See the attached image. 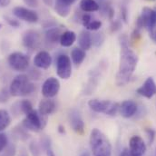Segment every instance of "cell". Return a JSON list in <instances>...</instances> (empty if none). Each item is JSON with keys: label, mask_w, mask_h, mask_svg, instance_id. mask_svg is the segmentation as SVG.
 I'll return each mask as SVG.
<instances>
[{"label": "cell", "mask_w": 156, "mask_h": 156, "mask_svg": "<svg viewBox=\"0 0 156 156\" xmlns=\"http://www.w3.org/2000/svg\"><path fill=\"white\" fill-rule=\"evenodd\" d=\"M119 41L121 44V56L116 74V84L118 86H124L132 77L139 58L138 55L129 48V38L126 36H121Z\"/></svg>", "instance_id": "1"}, {"label": "cell", "mask_w": 156, "mask_h": 156, "mask_svg": "<svg viewBox=\"0 0 156 156\" xmlns=\"http://www.w3.org/2000/svg\"><path fill=\"white\" fill-rule=\"evenodd\" d=\"M90 146L94 156H111L112 144L99 129L94 128L90 134Z\"/></svg>", "instance_id": "2"}, {"label": "cell", "mask_w": 156, "mask_h": 156, "mask_svg": "<svg viewBox=\"0 0 156 156\" xmlns=\"http://www.w3.org/2000/svg\"><path fill=\"white\" fill-rule=\"evenodd\" d=\"M35 84L30 81L27 75H18L13 79L9 87V93L12 96H27L34 93Z\"/></svg>", "instance_id": "3"}, {"label": "cell", "mask_w": 156, "mask_h": 156, "mask_svg": "<svg viewBox=\"0 0 156 156\" xmlns=\"http://www.w3.org/2000/svg\"><path fill=\"white\" fill-rule=\"evenodd\" d=\"M89 107L95 113L105 114L109 116H115L119 111L120 105L116 102L110 100H99L92 99L88 102Z\"/></svg>", "instance_id": "4"}, {"label": "cell", "mask_w": 156, "mask_h": 156, "mask_svg": "<svg viewBox=\"0 0 156 156\" xmlns=\"http://www.w3.org/2000/svg\"><path fill=\"white\" fill-rule=\"evenodd\" d=\"M46 122L47 116L40 115L37 110H32L29 114L26 115V118L23 120L22 126L27 131L37 133L45 127Z\"/></svg>", "instance_id": "5"}, {"label": "cell", "mask_w": 156, "mask_h": 156, "mask_svg": "<svg viewBox=\"0 0 156 156\" xmlns=\"http://www.w3.org/2000/svg\"><path fill=\"white\" fill-rule=\"evenodd\" d=\"M146 28L150 32L154 31L156 27V9L144 7L141 16L136 20V28Z\"/></svg>", "instance_id": "6"}, {"label": "cell", "mask_w": 156, "mask_h": 156, "mask_svg": "<svg viewBox=\"0 0 156 156\" xmlns=\"http://www.w3.org/2000/svg\"><path fill=\"white\" fill-rule=\"evenodd\" d=\"M7 61L10 67L17 72H24L29 66V57L21 52L12 53Z\"/></svg>", "instance_id": "7"}, {"label": "cell", "mask_w": 156, "mask_h": 156, "mask_svg": "<svg viewBox=\"0 0 156 156\" xmlns=\"http://www.w3.org/2000/svg\"><path fill=\"white\" fill-rule=\"evenodd\" d=\"M56 74L62 79H69L72 75L71 59L66 55H61L56 60Z\"/></svg>", "instance_id": "8"}, {"label": "cell", "mask_w": 156, "mask_h": 156, "mask_svg": "<svg viewBox=\"0 0 156 156\" xmlns=\"http://www.w3.org/2000/svg\"><path fill=\"white\" fill-rule=\"evenodd\" d=\"M60 90V82L55 77L47 78L42 86V94L44 98L55 97Z\"/></svg>", "instance_id": "9"}, {"label": "cell", "mask_w": 156, "mask_h": 156, "mask_svg": "<svg viewBox=\"0 0 156 156\" xmlns=\"http://www.w3.org/2000/svg\"><path fill=\"white\" fill-rule=\"evenodd\" d=\"M13 14L17 18L28 23H37L38 21V15L35 11L23 6H16L13 9Z\"/></svg>", "instance_id": "10"}, {"label": "cell", "mask_w": 156, "mask_h": 156, "mask_svg": "<svg viewBox=\"0 0 156 156\" xmlns=\"http://www.w3.org/2000/svg\"><path fill=\"white\" fill-rule=\"evenodd\" d=\"M129 150L133 156H144L146 152V144L139 135H133L129 141Z\"/></svg>", "instance_id": "11"}, {"label": "cell", "mask_w": 156, "mask_h": 156, "mask_svg": "<svg viewBox=\"0 0 156 156\" xmlns=\"http://www.w3.org/2000/svg\"><path fill=\"white\" fill-rule=\"evenodd\" d=\"M22 42L25 47L35 50L40 44V36L35 30H27L22 37Z\"/></svg>", "instance_id": "12"}, {"label": "cell", "mask_w": 156, "mask_h": 156, "mask_svg": "<svg viewBox=\"0 0 156 156\" xmlns=\"http://www.w3.org/2000/svg\"><path fill=\"white\" fill-rule=\"evenodd\" d=\"M69 121L72 129L79 135H83L84 133V122L82 119L80 113L77 110L73 109L69 113Z\"/></svg>", "instance_id": "13"}, {"label": "cell", "mask_w": 156, "mask_h": 156, "mask_svg": "<svg viewBox=\"0 0 156 156\" xmlns=\"http://www.w3.org/2000/svg\"><path fill=\"white\" fill-rule=\"evenodd\" d=\"M136 93L147 99H151L156 94V83L153 77H148L145 82L136 90Z\"/></svg>", "instance_id": "14"}, {"label": "cell", "mask_w": 156, "mask_h": 156, "mask_svg": "<svg viewBox=\"0 0 156 156\" xmlns=\"http://www.w3.org/2000/svg\"><path fill=\"white\" fill-rule=\"evenodd\" d=\"M76 0H55V11L61 17H66L71 12V5Z\"/></svg>", "instance_id": "15"}, {"label": "cell", "mask_w": 156, "mask_h": 156, "mask_svg": "<svg viewBox=\"0 0 156 156\" xmlns=\"http://www.w3.org/2000/svg\"><path fill=\"white\" fill-rule=\"evenodd\" d=\"M52 64V57L46 51L38 52L34 58V65L40 69H48Z\"/></svg>", "instance_id": "16"}, {"label": "cell", "mask_w": 156, "mask_h": 156, "mask_svg": "<svg viewBox=\"0 0 156 156\" xmlns=\"http://www.w3.org/2000/svg\"><path fill=\"white\" fill-rule=\"evenodd\" d=\"M137 105L135 102L132 100L123 101L119 106V112L121 115L124 118H131L133 117L137 112Z\"/></svg>", "instance_id": "17"}, {"label": "cell", "mask_w": 156, "mask_h": 156, "mask_svg": "<svg viewBox=\"0 0 156 156\" xmlns=\"http://www.w3.org/2000/svg\"><path fill=\"white\" fill-rule=\"evenodd\" d=\"M56 110V105L54 100L51 98H44L40 101L38 105L39 114L44 116H48L54 114Z\"/></svg>", "instance_id": "18"}, {"label": "cell", "mask_w": 156, "mask_h": 156, "mask_svg": "<svg viewBox=\"0 0 156 156\" xmlns=\"http://www.w3.org/2000/svg\"><path fill=\"white\" fill-rule=\"evenodd\" d=\"M78 44L79 47L84 51H87L91 48L93 45L92 41V35L89 33V31H82L80 35L78 36Z\"/></svg>", "instance_id": "19"}, {"label": "cell", "mask_w": 156, "mask_h": 156, "mask_svg": "<svg viewBox=\"0 0 156 156\" xmlns=\"http://www.w3.org/2000/svg\"><path fill=\"white\" fill-rule=\"evenodd\" d=\"M62 34L63 33L61 32V29L58 27L49 28L45 32V41H46V43H48L50 44H55L58 42H60Z\"/></svg>", "instance_id": "20"}, {"label": "cell", "mask_w": 156, "mask_h": 156, "mask_svg": "<svg viewBox=\"0 0 156 156\" xmlns=\"http://www.w3.org/2000/svg\"><path fill=\"white\" fill-rule=\"evenodd\" d=\"M76 40V35L73 31H66L62 34L60 38V44L64 47H69Z\"/></svg>", "instance_id": "21"}, {"label": "cell", "mask_w": 156, "mask_h": 156, "mask_svg": "<svg viewBox=\"0 0 156 156\" xmlns=\"http://www.w3.org/2000/svg\"><path fill=\"white\" fill-rule=\"evenodd\" d=\"M80 8L83 12H95L100 9V5L95 0H81Z\"/></svg>", "instance_id": "22"}, {"label": "cell", "mask_w": 156, "mask_h": 156, "mask_svg": "<svg viewBox=\"0 0 156 156\" xmlns=\"http://www.w3.org/2000/svg\"><path fill=\"white\" fill-rule=\"evenodd\" d=\"M86 56V54H85V51L81 49L80 47H76L72 50L71 52V58H72V61L73 63L76 65V66H79L81 65L84 58Z\"/></svg>", "instance_id": "23"}, {"label": "cell", "mask_w": 156, "mask_h": 156, "mask_svg": "<svg viewBox=\"0 0 156 156\" xmlns=\"http://www.w3.org/2000/svg\"><path fill=\"white\" fill-rule=\"evenodd\" d=\"M11 123V116L7 111L0 109V133L5 130Z\"/></svg>", "instance_id": "24"}, {"label": "cell", "mask_w": 156, "mask_h": 156, "mask_svg": "<svg viewBox=\"0 0 156 156\" xmlns=\"http://www.w3.org/2000/svg\"><path fill=\"white\" fill-rule=\"evenodd\" d=\"M19 105H20V108H21L22 114H24L26 115L27 114H29L32 110H34L31 102L28 101V100H22V101L19 102Z\"/></svg>", "instance_id": "25"}, {"label": "cell", "mask_w": 156, "mask_h": 156, "mask_svg": "<svg viewBox=\"0 0 156 156\" xmlns=\"http://www.w3.org/2000/svg\"><path fill=\"white\" fill-rule=\"evenodd\" d=\"M16 153V148L15 144H7V146L4 149V151L0 154V156H15Z\"/></svg>", "instance_id": "26"}, {"label": "cell", "mask_w": 156, "mask_h": 156, "mask_svg": "<svg viewBox=\"0 0 156 156\" xmlns=\"http://www.w3.org/2000/svg\"><path fill=\"white\" fill-rule=\"evenodd\" d=\"M102 27V22L99 20H92L86 27L85 29H87L88 31H96L98 29H100Z\"/></svg>", "instance_id": "27"}, {"label": "cell", "mask_w": 156, "mask_h": 156, "mask_svg": "<svg viewBox=\"0 0 156 156\" xmlns=\"http://www.w3.org/2000/svg\"><path fill=\"white\" fill-rule=\"evenodd\" d=\"M29 151H30L32 156H40V154H41L38 144L36 142H34V141L31 142L30 144H29Z\"/></svg>", "instance_id": "28"}, {"label": "cell", "mask_w": 156, "mask_h": 156, "mask_svg": "<svg viewBox=\"0 0 156 156\" xmlns=\"http://www.w3.org/2000/svg\"><path fill=\"white\" fill-rule=\"evenodd\" d=\"M105 40V37L103 36V34H94L92 37V41H93V44H94L96 47H99L103 42Z\"/></svg>", "instance_id": "29"}, {"label": "cell", "mask_w": 156, "mask_h": 156, "mask_svg": "<svg viewBox=\"0 0 156 156\" xmlns=\"http://www.w3.org/2000/svg\"><path fill=\"white\" fill-rule=\"evenodd\" d=\"M4 19H5V21L11 27L17 28V27H20V23H19L18 20H16V19H14V18L9 17V16H4Z\"/></svg>", "instance_id": "30"}, {"label": "cell", "mask_w": 156, "mask_h": 156, "mask_svg": "<svg viewBox=\"0 0 156 156\" xmlns=\"http://www.w3.org/2000/svg\"><path fill=\"white\" fill-rule=\"evenodd\" d=\"M16 130H15V132H16V135L17 136H19V138L20 139H22V140H27V138H28V133L26 132V129L23 127H20V128H15Z\"/></svg>", "instance_id": "31"}, {"label": "cell", "mask_w": 156, "mask_h": 156, "mask_svg": "<svg viewBox=\"0 0 156 156\" xmlns=\"http://www.w3.org/2000/svg\"><path fill=\"white\" fill-rule=\"evenodd\" d=\"M7 144H8V141L6 135L3 133H0V154L4 151V149L7 146Z\"/></svg>", "instance_id": "32"}, {"label": "cell", "mask_w": 156, "mask_h": 156, "mask_svg": "<svg viewBox=\"0 0 156 156\" xmlns=\"http://www.w3.org/2000/svg\"><path fill=\"white\" fill-rule=\"evenodd\" d=\"M142 37V35H141V30L138 29V28H135L134 31L133 32L132 36H131V41L133 43H137L140 39Z\"/></svg>", "instance_id": "33"}, {"label": "cell", "mask_w": 156, "mask_h": 156, "mask_svg": "<svg viewBox=\"0 0 156 156\" xmlns=\"http://www.w3.org/2000/svg\"><path fill=\"white\" fill-rule=\"evenodd\" d=\"M41 146L45 151L48 147H51V141L48 137L44 136L41 138Z\"/></svg>", "instance_id": "34"}, {"label": "cell", "mask_w": 156, "mask_h": 156, "mask_svg": "<svg viewBox=\"0 0 156 156\" xmlns=\"http://www.w3.org/2000/svg\"><path fill=\"white\" fill-rule=\"evenodd\" d=\"M9 95L11 94L7 92L6 89H3L2 91H0V103H5L8 100Z\"/></svg>", "instance_id": "35"}, {"label": "cell", "mask_w": 156, "mask_h": 156, "mask_svg": "<svg viewBox=\"0 0 156 156\" xmlns=\"http://www.w3.org/2000/svg\"><path fill=\"white\" fill-rule=\"evenodd\" d=\"M122 27V24L120 21L115 20V21H113L112 24H111V27H110V29H111V32L112 33H115L117 31H119Z\"/></svg>", "instance_id": "36"}, {"label": "cell", "mask_w": 156, "mask_h": 156, "mask_svg": "<svg viewBox=\"0 0 156 156\" xmlns=\"http://www.w3.org/2000/svg\"><path fill=\"white\" fill-rule=\"evenodd\" d=\"M92 21V16H91V15H89V14H83V16H82V17H81V22H82V25L85 27L90 22Z\"/></svg>", "instance_id": "37"}, {"label": "cell", "mask_w": 156, "mask_h": 156, "mask_svg": "<svg viewBox=\"0 0 156 156\" xmlns=\"http://www.w3.org/2000/svg\"><path fill=\"white\" fill-rule=\"evenodd\" d=\"M147 135H148V139H149V144H152L154 140V137H155V131L154 129H151V128H148L145 130Z\"/></svg>", "instance_id": "38"}, {"label": "cell", "mask_w": 156, "mask_h": 156, "mask_svg": "<svg viewBox=\"0 0 156 156\" xmlns=\"http://www.w3.org/2000/svg\"><path fill=\"white\" fill-rule=\"evenodd\" d=\"M28 77L31 78V79H34V80H38L41 77V73H40V71H38L37 69H32L29 72Z\"/></svg>", "instance_id": "39"}, {"label": "cell", "mask_w": 156, "mask_h": 156, "mask_svg": "<svg viewBox=\"0 0 156 156\" xmlns=\"http://www.w3.org/2000/svg\"><path fill=\"white\" fill-rule=\"evenodd\" d=\"M23 1L29 7H37L39 5L38 0H23Z\"/></svg>", "instance_id": "40"}, {"label": "cell", "mask_w": 156, "mask_h": 156, "mask_svg": "<svg viewBox=\"0 0 156 156\" xmlns=\"http://www.w3.org/2000/svg\"><path fill=\"white\" fill-rule=\"evenodd\" d=\"M120 156H133L132 154V153L130 152V150H129V148H124L122 151V153L120 154Z\"/></svg>", "instance_id": "41"}, {"label": "cell", "mask_w": 156, "mask_h": 156, "mask_svg": "<svg viewBox=\"0 0 156 156\" xmlns=\"http://www.w3.org/2000/svg\"><path fill=\"white\" fill-rule=\"evenodd\" d=\"M122 17L124 22H127V9L125 7L122 8Z\"/></svg>", "instance_id": "42"}, {"label": "cell", "mask_w": 156, "mask_h": 156, "mask_svg": "<svg viewBox=\"0 0 156 156\" xmlns=\"http://www.w3.org/2000/svg\"><path fill=\"white\" fill-rule=\"evenodd\" d=\"M11 3V0H0V7H5Z\"/></svg>", "instance_id": "43"}, {"label": "cell", "mask_w": 156, "mask_h": 156, "mask_svg": "<svg viewBox=\"0 0 156 156\" xmlns=\"http://www.w3.org/2000/svg\"><path fill=\"white\" fill-rule=\"evenodd\" d=\"M45 153H46V155L47 156H55L53 149H52V146L51 147H48L46 150H45Z\"/></svg>", "instance_id": "44"}, {"label": "cell", "mask_w": 156, "mask_h": 156, "mask_svg": "<svg viewBox=\"0 0 156 156\" xmlns=\"http://www.w3.org/2000/svg\"><path fill=\"white\" fill-rule=\"evenodd\" d=\"M43 2L48 6H52L54 5V0H43Z\"/></svg>", "instance_id": "45"}, {"label": "cell", "mask_w": 156, "mask_h": 156, "mask_svg": "<svg viewBox=\"0 0 156 156\" xmlns=\"http://www.w3.org/2000/svg\"><path fill=\"white\" fill-rule=\"evenodd\" d=\"M150 37H151V38L153 39L154 42L156 43V30L154 29V31H152V32H150Z\"/></svg>", "instance_id": "46"}, {"label": "cell", "mask_w": 156, "mask_h": 156, "mask_svg": "<svg viewBox=\"0 0 156 156\" xmlns=\"http://www.w3.org/2000/svg\"><path fill=\"white\" fill-rule=\"evenodd\" d=\"M58 132L60 133H66V130H65V127L63 125H59L58 126Z\"/></svg>", "instance_id": "47"}, {"label": "cell", "mask_w": 156, "mask_h": 156, "mask_svg": "<svg viewBox=\"0 0 156 156\" xmlns=\"http://www.w3.org/2000/svg\"><path fill=\"white\" fill-rule=\"evenodd\" d=\"M80 156H90V154H89V153L87 151H84L83 153H82V154Z\"/></svg>", "instance_id": "48"}, {"label": "cell", "mask_w": 156, "mask_h": 156, "mask_svg": "<svg viewBox=\"0 0 156 156\" xmlns=\"http://www.w3.org/2000/svg\"><path fill=\"white\" fill-rule=\"evenodd\" d=\"M2 27H3V25H2V24H0V29H2Z\"/></svg>", "instance_id": "49"}, {"label": "cell", "mask_w": 156, "mask_h": 156, "mask_svg": "<svg viewBox=\"0 0 156 156\" xmlns=\"http://www.w3.org/2000/svg\"><path fill=\"white\" fill-rule=\"evenodd\" d=\"M148 1H154V0H148Z\"/></svg>", "instance_id": "50"}, {"label": "cell", "mask_w": 156, "mask_h": 156, "mask_svg": "<svg viewBox=\"0 0 156 156\" xmlns=\"http://www.w3.org/2000/svg\"><path fill=\"white\" fill-rule=\"evenodd\" d=\"M22 156H27V155H22Z\"/></svg>", "instance_id": "51"}]
</instances>
